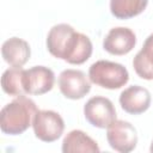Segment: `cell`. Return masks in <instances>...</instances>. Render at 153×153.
I'll return each instance as SVG.
<instances>
[{"label": "cell", "instance_id": "1", "mask_svg": "<svg viewBox=\"0 0 153 153\" xmlns=\"http://www.w3.org/2000/svg\"><path fill=\"white\" fill-rule=\"evenodd\" d=\"M38 111L36 103L26 94L14 97L0 111V129L8 135H19L32 126L33 117Z\"/></svg>", "mask_w": 153, "mask_h": 153}, {"label": "cell", "instance_id": "2", "mask_svg": "<svg viewBox=\"0 0 153 153\" xmlns=\"http://www.w3.org/2000/svg\"><path fill=\"white\" fill-rule=\"evenodd\" d=\"M88 78L92 84L106 90H117L128 82L129 73L127 68L121 63L108 60H99L90 66Z\"/></svg>", "mask_w": 153, "mask_h": 153}, {"label": "cell", "instance_id": "3", "mask_svg": "<svg viewBox=\"0 0 153 153\" xmlns=\"http://www.w3.org/2000/svg\"><path fill=\"white\" fill-rule=\"evenodd\" d=\"M35 136L43 142H54L65 131V121L53 110H38L32 121Z\"/></svg>", "mask_w": 153, "mask_h": 153}, {"label": "cell", "instance_id": "4", "mask_svg": "<svg viewBox=\"0 0 153 153\" xmlns=\"http://www.w3.org/2000/svg\"><path fill=\"white\" fill-rule=\"evenodd\" d=\"M84 116L90 124L99 129L108 128L117 120L114 103L103 96H94L86 102L84 105Z\"/></svg>", "mask_w": 153, "mask_h": 153}, {"label": "cell", "instance_id": "5", "mask_svg": "<svg viewBox=\"0 0 153 153\" xmlns=\"http://www.w3.org/2000/svg\"><path fill=\"white\" fill-rule=\"evenodd\" d=\"M106 129V140L112 149L120 153H129L135 149L137 131L130 122L115 120Z\"/></svg>", "mask_w": 153, "mask_h": 153}, {"label": "cell", "instance_id": "6", "mask_svg": "<svg viewBox=\"0 0 153 153\" xmlns=\"http://www.w3.org/2000/svg\"><path fill=\"white\" fill-rule=\"evenodd\" d=\"M59 88L62 96L67 99L76 100L84 98L91 90V80L80 69L68 68L59 75Z\"/></svg>", "mask_w": 153, "mask_h": 153}, {"label": "cell", "instance_id": "7", "mask_svg": "<svg viewBox=\"0 0 153 153\" xmlns=\"http://www.w3.org/2000/svg\"><path fill=\"white\" fill-rule=\"evenodd\" d=\"M55 84L54 72L45 66H33L24 69V88L26 94L41 96L51 91Z\"/></svg>", "mask_w": 153, "mask_h": 153}, {"label": "cell", "instance_id": "8", "mask_svg": "<svg viewBox=\"0 0 153 153\" xmlns=\"http://www.w3.org/2000/svg\"><path fill=\"white\" fill-rule=\"evenodd\" d=\"M136 44V36L129 27L116 26L109 30L103 39V48L106 53L116 56L127 55Z\"/></svg>", "mask_w": 153, "mask_h": 153}, {"label": "cell", "instance_id": "9", "mask_svg": "<svg viewBox=\"0 0 153 153\" xmlns=\"http://www.w3.org/2000/svg\"><path fill=\"white\" fill-rule=\"evenodd\" d=\"M121 108L130 115H140L148 110L152 97L146 87L140 85H133L124 88L120 94Z\"/></svg>", "mask_w": 153, "mask_h": 153}, {"label": "cell", "instance_id": "10", "mask_svg": "<svg viewBox=\"0 0 153 153\" xmlns=\"http://www.w3.org/2000/svg\"><path fill=\"white\" fill-rule=\"evenodd\" d=\"M92 50L91 39L86 35L74 31L66 45L62 60L71 65H82L91 57Z\"/></svg>", "mask_w": 153, "mask_h": 153}, {"label": "cell", "instance_id": "11", "mask_svg": "<svg viewBox=\"0 0 153 153\" xmlns=\"http://www.w3.org/2000/svg\"><path fill=\"white\" fill-rule=\"evenodd\" d=\"M1 55L11 67H23L31 56L29 43L19 37H11L2 43Z\"/></svg>", "mask_w": 153, "mask_h": 153}, {"label": "cell", "instance_id": "12", "mask_svg": "<svg viewBox=\"0 0 153 153\" xmlns=\"http://www.w3.org/2000/svg\"><path fill=\"white\" fill-rule=\"evenodd\" d=\"M98 143L85 131L71 130L62 141L63 153H99Z\"/></svg>", "mask_w": 153, "mask_h": 153}, {"label": "cell", "instance_id": "13", "mask_svg": "<svg viewBox=\"0 0 153 153\" xmlns=\"http://www.w3.org/2000/svg\"><path fill=\"white\" fill-rule=\"evenodd\" d=\"M74 31H75L74 27L66 23L54 25L49 30L47 41H45L47 49L50 53V55H53L56 59L62 60L66 45H67L71 36L74 33Z\"/></svg>", "mask_w": 153, "mask_h": 153}, {"label": "cell", "instance_id": "14", "mask_svg": "<svg viewBox=\"0 0 153 153\" xmlns=\"http://www.w3.org/2000/svg\"><path fill=\"white\" fill-rule=\"evenodd\" d=\"M135 73L145 80H153V33L143 42L141 50L133 59Z\"/></svg>", "mask_w": 153, "mask_h": 153}, {"label": "cell", "instance_id": "15", "mask_svg": "<svg viewBox=\"0 0 153 153\" xmlns=\"http://www.w3.org/2000/svg\"><path fill=\"white\" fill-rule=\"evenodd\" d=\"M148 0H110V12L117 19H130L141 14Z\"/></svg>", "mask_w": 153, "mask_h": 153}, {"label": "cell", "instance_id": "16", "mask_svg": "<svg viewBox=\"0 0 153 153\" xmlns=\"http://www.w3.org/2000/svg\"><path fill=\"white\" fill-rule=\"evenodd\" d=\"M1 88L11 97L26 94L24 88V69L22 67H10L6 69L1 76Z\"/></svg>", "mask_w": 153, "mask_h": 153}, {"label": "cell", "instance_id": "17", "mask_svg": "<svg viewBox=\"0 0 153 153\" xmlns=\"http://www.w3.org/2000/svg\"><path fill=\"white\" fill-rule=\"evenodd\" d=\"M149 151H151V152L153 153V141L151 142V147H149Z\"/></svg>", "mask_w": 153, "mask_h": 153}]
</instances>
